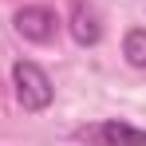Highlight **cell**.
Masks as SVG:
<instances>
[{"mask_svg": "<svg viewBox=\"0 0 146 146\" xmlns=\"http://www.w3.org/2000/svg\"><path fill=\"white\" fill-rule=\"evenodd\" d=\"M12 83H16V99H20V107L28 115L48 111L51 99H55V87H51L48 71L40 63H32V59H16L12 63Z\"/></svg>", "mask_w": 146, "mask_h": 146, "instance_id": "1", "label": "cell"}, {"mask_svg": "<svg viewBox=\"0 0 146 146\" xmlns=\"http://www.w3.org/2000/svg\"><path fill=\"white\" fill-rule=\"evenodd\" d=\"M75 142H87V146H146V130L130 126V122H119V119H103V122L75 126Z\"/></svg>", "mask_w": 146, "mask_h": 146, "instance_id": "2", "label": "cell"}, {"mask_svg": "<svg viewBox=\"0 0 146 146\" xmlns=\"http://www.w3.org/2000/svg\"><path fill=\"white\" fill-rule=\"evenodd\" d=\"M16 32L24 36L28 44H51L55 32H59V16L48 4H24L16 12Z\"/></svg>", "mask_w": 146, "mask_h": 146, "instance_id": "3", "label": "cell"}, {"mask_svg": "<svg viewBox=\"0 0 146 146\" xmlns=\"http://www.w3.org/2000/svg\"><path fill=\"white\" fill-rule=\"evenodd\" d=\"M67 32H71V40L79 44V48H95L99 40H103V20H99L95 4H87V0H71Z\"/></svg>", "mask_w": 146, "mask_h": 146, "instance_id": "4", "label": "cell"}, {"mask_svg": "<svg viewBox=\"0 0 146 146\" xmlns=\"http://www.w3.org/2000/svg\"><path fill=\"white\" fill-rule=\"evenodd\" d=\"M122 55H126L130 67L146 71V28H130V32L122 36Z\"/></svg>", "mask_w": 146, "mask_h": 146, "instance_id": "5", "label": "cell"}]
</instances>
